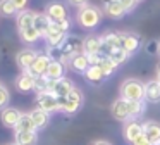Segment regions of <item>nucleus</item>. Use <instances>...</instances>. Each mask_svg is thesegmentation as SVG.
Masks as SVG:
<instances>
[{
  "instance_id": "obj_1",
  "label": "nucleus",
  "mask_w": 160,
  "mask_h": 145,
  "mask_svg": "<svg viewBox=\"0 0 160 145\" xmlns=\"http://www.w3.org/2000/svg\"><path fill=\"white\" fill-rule=\"evenodd\" d=\"M119 93H121V99L124 100H145V83L139 81L136 78H129L124 79L119 88Z\"/></svg>"
},
{
  "instance_id": "obj_2",
  "label": "nucleus",
  "mask_w": 160,
  "mask_h": 145,
  "mask_svg": "<svg viewBox=\"0 0 160 145\" xmlns=\"http://www.w3.org/2000/svg\"><path fill=\"white\" fill-rule=\"evenodd\" d=\"M100 19H102V12L95 5H84L78 10V23L86 30L97 28L100 24Z\"/></svg>"
},
{
  "instance_id": "obj_3",
  "label": "nucleus",
  "mask_w": 160,
  "mask_h": 145,
  "mask_svg": "<svg viewBox=\"0 0 160 145\" xmlns=\"http://www.w3.org/2000/svg\"><path fill=\"white\" fill-rule=\"evenodd\" d=\"M57 99H59L60 110L66 112V114L78 112V110L81 109V105H83V92H81L79 88H76V86H74L72 92L67 97H57Z\"/></svg>"
},
{
  "instance_id": "obj_4",
  "label": "nucleus",
  "mask_w": 160,
  "mask_h": 145,
  "mask_svg": "<svg viewBox=\"0 0 160 145\" xmlns=\"http://www.w3.org/2000/svg\"><path fill=\"white\" fill-rule=\"evenodd\" d=\"M45 40L50 45V48H60L64 45V41L67 40V31L59 23H52L48 31L45 33Z\"/></svg>"
},
{
  "instance_id": "obj_5",
  "label": "nucleus",
  "mask_w": 160,
  "mask_h": 145,
  "mask_svg": "<svg viewBox=\"0 0 160 145\" xmlns=\"http://www.w3.org/2000/svg\"><path fill=\"white\" fill-rule=\"evenodd\" d=\"M83 52V40L78 36H67L64 45L60 47V54H62V62H69V59L76 54Z\"/></svg>"
},
{
  "instance_id": "obj_6",
  "label": "nucleus",
  "mask_w": 160,
  "mask_h": 145,
  "mask_svg": "<svg viewBox=\"0 0 160 145\" xmlns=\"http://www.w3.org/2000/svg\"><path fill=\"white\" fill-rule=\"evenodd\" d=\"M36 105H38V109L45 110V112H48V114L60 110V107H59V99H57V97L53 95L52 92L38 93V97H36Z\"/></svg>"
},
{
  "instance_id": "obj_7",
  "label": "nucleus",
  "mask_w": 160,
  "mask_h": 145,
  "mask_svg": "<svg viewBox=\"0 0 160 145\" xmlns=\"http://www.w3.org/2000/svg\"><path fill=\"white\" fill-rule=\"evenodd\" d=\"M52 62V57L48 54H38L35 59V62L31 64V67L28 69L29 74H33L35 78H40V76H45L47 71H48V66Z\"/></svg>"
},
{
  "instance_id": "obj_8",
  "label": "nucleus",
  "mask_w": 160,
  "mask_h": 145,
  "mask_svg": "<svg viewBox=\"0 0 160 145\" xmlns=\"http://www.w3.org/2000/svg\"><path fill=\"white\" fill-rule=\"evenodd\" d=\"M74 88V83L67 78H60V79H50V86L48 92H52L55 97H67Z\"/></svg>"
},
{
  "instance_id": "obj_9",
  "label": "nucleus",
  "mask_w": 160,
  "mask_h": 145,
  "mask_svg": "<svg viewBox=\"0 0 160 145\" xmlns=\"http://www.w3.org/2000/svg\"><path fill=\"white\" fill-rule=\"evenodd\" d=\"M119 35H121V48H124L129 55L134 54V52L141 47V38L136 33L124 31V33H119Z\"/></svg>"
},
{
  "instance_id": "obj_10",
  "label": "nucleus",
  "mask_w": 160,
  "mask_h": 145,
  "mask_svg": "<svg viewBox=\"0 0 160 145\" xmlns=\"http://www.w3.org/2000/svg\"><path fill=\"white\" fill-rule=\"evenodd\" d=\"M110 112L117 121H124L126 123V121L131 119V116H129V102L124 99H121V97H119L117 100H114V104H112V107H110Z\"/></svg>"
},
{
  "instance_id": "obj_11",
  "label": "nucleus",
  "mask_w": 160,
  "mask_h": 145,
  "mask_svg": "<svg viewBox=\"0 0 160 145\" xmlns=\"http://www.w3.org/2000/svg\"><path fill=\"white\" fill-rule=\"evenodd\" d=\"M45 14L50 17L52 23H60V21H66L67 19V9L64 3L60 2H52L47 5L45 9Z\"/></svg>"
},
{
  "instance_id": "obj_12",
  "label": "nucleus",
  "mask_w": 160,
  "mask_h": 145,
  "mask_svg": "<svg viewBox=\"0 0 160 145\" xmlns=\"http://www.w3.org/2000/svg\"><path fill=\"white\" fill-rule=\"evenodd\" d=\"M115 48H121V35L114 33V31H108V33H105L102 36V54L108 55Z\"/></svg>"
},
{
  "instance_id": "obj_13",
  "label": "nucleus",
  "mask_w": 160,
  "mask_h": 145,
  "mask_svg": "<svg viewBox=\"0 0 160 145\" xmlns=\"http://www.w3.org/2000/svg\"><path fill=\"white\" fill-rule=\"evenodd\" d=\"M103 10L112 19H122L126 16V9L119 0H103Z\"/></svg>"
},
{
  "instance_id": "obj_14",
  "label": "nucleus",
  "mask_w": 160,
  "mask_h": 145,
  "mask_svg": "<svg viewBox=\"0 0 160 145\" xmlns=\"http://www.w3.org/2000/svg\"><path fill=\"white\" fill-rule=\"evenodd\" d=\"M122 131H124L126 140H128L129 143H132L139 135H143V124H139L136 119H129V121L124 123V130Z\"/></svg>"
},
{
  "instance_id": "obj_15",
  "label": "nucleus",
  "mask_w": 160,
  "mask_h": 145,
  "mask_svg": "<svg viewBox=\"0 0 160 145\" xmlns=\"http://www.w3.org/2000/svg\"><path fill=\"white\" fill-rule=\"evenodd\" d=\"M67 64H69V67L72 69L74 72H81V74H84V72L88 71V67H90V61H88V55L84 54V52L72 55Z\"/></svg>"
},
{
  "instance_id": "obj_16",
  "label": "nucleus",
  "mask_w": 160,
  "mask_h": 145,
  "mask_svg": "<svg viewBox=\"0 0 160 145\" xmlns=\"http://www.w3.org/2000/svg\"><path fill=\"white\" fill-rule=\"evenodd\" d=\"M145 100L152 104L160 102V81L158 79H150L145 83Z\"/></svg>"
},
{
  "instance_id": "obj_17",
  "label": "nucleus",
  "mask_w": 160,
  "mask_h": 145,
  "mask_svg": "<svg viewBox=\"0 0 160 145\" xmlns=\"http://www.w3.org/2000/svg\"><path fill=\"white\" fill-rule=\"evenodd\" d=\"M36 55L38 54H36L33 48H24V50H21L18 55H16V62H18V66L22 69V71H28V69L31 67V64L35 62Z\"/></svg>"
},
{
  "instance_id": "obj_18",
  "label": "nucleus",
  "mask_w": 160,
  "mask_h": 145,
  "mask_svg": "<svg viewBox=\"0 0 160 145\" xmlns=\"http://www.w3.org/2000/svg\"><path fill=\"white\" fill-rule=\"evenodd\" d=\"M21 116H22V114L19 112L16 107H5V109L2 110V116H0V119H2L4 126H7V128H16V124L19 123Z\"/></svg>"
},
{
  "instance_id": "obj_19",
  "label": "nucleus",
  "mask_w": 160,
  "mask_h": 145,
  "mask_svg": "<svg viewBox=\"0 0 160 145\" xmlns=\"http://www.w3.org/2000/svg\"><path fill=\"white\" fill-rule=\"evenodd\" d=\"M35 81H36L35 76L29 74L28 71H22L16 79V88L19 92H31V90H35Z\"/></svg>"
},
{
  "instance_id": "obj_20",
  "label": "nucleus",
  "mask_w": 160,
  "mask_h": 145,
  "mask_svg": "<svg viewBox=\"0 0 160 145\" xmlns=\"http://www.w3.org/2000/svg\"><path fill=\"white\" fill-rule=\"evenodd\" d=\"M83 52L86 55L102 54V36H86L83 40Z\"/></svg>"
},
{
  "instance_id": "obj_21",
  "label": "nucleus",
  "mask_w": 160,
  "mask_h": 145,
  "mask_svg": "<svg viewBox=\"0 0 160 145\" xmlns=\"http://www.w3.org/2000/svg\"><path fill=\"white\" fill-rule=\"evenodd\" d=\"M143 133L148 137V140L153 145L158 143L160 142V123H157V121H146V123H143Z\"/></svg>"
},
{
  "instance_id": "obj_22",
  "label": "nucleus",
  "mask_w": 160,
  "mask_h": 145,
  "mask_svg": "<svg viewBox=\"0 0 160 145\" xmlns=\"http://www.w3.org/2000/svg\"><path fill=\"white\" fill-rule=\"evenodd\" d=\"M29 116H31L33 123H35L36 131H38V130H43V128L48 124V121H50V114L45 112V110H42V109H38V107H36L33 112H29Z\"/></svg>"
},
{
  "instance_id": "obj_23",
  "label": "nucleus",
  "mask_w": 160,
  "mask_h": 145,
  "mask_svg": "<svg viewBox=\"0 0 160 145\" xmlns=\"http://www.w3.org/2000/svg\"><path fill=\"white\" fill-rule=\"evenodd\" d=\"M35 16L36 12H33V10H21V12L18 14V30H26V28H31L33 24H35Z\"/></svg>"
},
{
  "instance_id": "obj_24",
  "label": "nucleus",
  "mask_w": 160,
  "mask_h": 145,
  "mask_svg": "<svg viewBox=\"0 0 160 145\" xmlns=\"http://www.w3.org/2000/svg\"><path fill=\"white\" fill-rule=\"evenodd\" d=\"M45 76H47L48 79H53V81H55V79L64 78V62H62V61H52Z\"/></svg>"
},
{
  "instance_id": "obj_25",
  "label": "nucleus",
  "mask_w": 160,
  "mask_h": 145,
  "mask_svg": "<svg viewBox=\"0 0 160 145\" xmlns=\"http://www.w3.org/2000/svg\"><path fill=\"white\" fill-rule=\"evenodd\" d=\"M50 24H52V21H50V17L47 16L45 12H36V16H35V24L33 26L36 28V30L40 31V35L42 36H45V33L48 31V28H50Z\"/></svg>"
},
{
  "instance_id": "obj_26",
  "label": "nucleus",
  "mask_w": 160,
  "mask_h": 145,
  "mask_svg": "<svg viewBox=\"0 0 160 145\" xmlns=\"http://www.w3.org/2000/svg\"><path fill=\"white\" fill-rule=\"evenodd\" d=\"M84 76H86V79L90 83H93V85L102 83L105 79V74L102 72V69L98 67V66H90V67H88V71L84 72Z\"/></svg>"
},
{
  "instance_id": "obj_27",
  "label": "nucleus",
  "mask_w": 160,
  "mask_h": 145,
  "mask_svg": "<svg viewBox=\"0 0 160 145\" xmlns=\"http://www.w3.org/2000/svg\"><path fill=\"white\" fill-rule=\"evenodd\" d=\"M36 131H21L16 133V143L19 145H35L36 143Z\"/></svg>"
},
{
  "instance_id": "obj_28",
  "label": "nucleus",
  "mask_w": 160,
  "mask_h": 145,
  "mask_svg": "<svg viewBox=\"0 0 160 145\" xmlns=\"http://www.w3.org/2000/svg\"><path fill=\"white\" fill-rule=\"evenodd\" d=\"M21 131H36L35 123H33L29 114H22L19 123L16 124V133H21Z\"/></svg>"
},
{
  "instance_id": "obj_29",
  "label": "nucleus",
  "mask_w": 160,
  "mask_h": 145,
  "mask_svg": "<svg viewBox=\"0 0 160 145\" xmlns=\"http://www.w3.org/2000/svg\"><path fill=\"white\" fill-rule=\"evenodd\" d=\"M19 36H21V40L26 41V43H35L38 38H42V35H40V31L36 30L35 26H31V28H26V30L19 31Z\"/></svg>"
},
{
  "instance_id": "obj_30",
  "label": "nucleus",
  "mask_w": 160,
  "mask_h": 145,
  "mask_svg": "<svg viewBox=\"0 0 160 145\" xmlns=\"http://www.w3.org/2000/svg\"><path fill=\"white\" fill-rule=\"evenodd\" d=\"M143 112H145V100H132V102H129V116H131V119H138Z\"/></svg>"
},
{
  "instance_id": "obj_31",
  "label": "nucleus",
  "mask_w": 160,
  "mask_h": 145,
  "mask_svg": "<svg viewBox=\"0 0 160 145\" xmlns=\"http://www.w3.org/2000/svg\"><path fill=\"white\" fill-rule=\"evenodd\" d=\"M98 67L102 69V72H103V74H105V78H107V76H110L112 72H114L115 69H117V64H115V62L112 61L110 57H108V55H105V57L100 61Z\"/></svg>"
},
{
  "instance_id": "obj_32",
  "label": "nucleus",
  "mask_w": 160,
  "mask_h": 145,
  "mask_svg": "<svg viewBox=\"0 0 160 145\" xmlns=\"http://www.w3.org/2000/svg\"><path fill=\"white\" fill-rule=\"evenodd\" d=\"M18 12V7L12 0H0V14L5 17H11Z\"/></svg>"
},
{
  "instance_id": "obj_33",
  "label": "nucleus",
  "mask_w": 160,
  "mask_h": 145,
  "mask_svg": "<svg viewBox=\"0 0 160 145\" xmlns=\"http://www.w3.org/2000/svg\"><path fill=\"white\" fill-rule=\"evenodd\" d=\"M108 57L112 59V61L115 62V64H122V62H126L128 61V57H129V54L124 50V48H115V50H112L110 54H108Z\"/></svg>"
},
{
  "instance_id": "obj_34",
  "label": "nucleus",
  "mask_w": 160,
  "mask_h": 145,
  "mask_svg": "<svg viewBox=\"0 0 160 145\" xmlns=\"http://www.w3.org/2000/svg\"><path fill=\"white\" fill-rule=\"evenodd\" d=\"M9 104V92L5 86L0 85V109H5Z\"/></svg>"
},
{
  "instance_id": "obj_35",
  "label": "nucleus",
  "mask_w": 160,
  "mask_h": 145,
  "mask_svg": "<svg viewBox=\"0 0 160 145\" xmlns=\"http://www.w3.org/2000/svg\"><path fill=\"white\" fill-rule=\"evenodd\" d=\"M119 2L124 5V9H126V12H131V10H134L136 9V5H138V0H119Z\"/></svg>"
},
{
  "instance_id": "obj_36",
  "label": "nucleus",
  "mask_w": 160,
  "mask_h": 145,
  "mask_svg": "<svg viewBox=\"0 0 160 145\" xmlns=\"http://www.w3.org/2000/svg\"><path fill=\"white\" fill-rule=\"evenodd\" d=\"M131 145H153V143H152V142L148 140V137H146V135L143 133V135H139V137L136 138V140L132 142Z\"/></svg>"
},
{
  "instance_id": "obj_37",
  "label": "nucleus",
  "mask_w": 160,
  "mask_h": 145,
  "mask_svg": "<svg viewBox=\"0 0 160 145\" xmlns=\"http://www.w3.org/2000/svg\"><path fill=\"white\" fill-rule=\"evenodd\" d=\"M146 52H148L150 55L158 54V41H148V43H146Z\"/></svg>"
},
{
  "instance_id": "obj_38",
  "label": "nucleus",
  "mask_w": 160,
  "mask_h": 145,
  "mask_svg": "<svg viewBox=\"0 0 160 145\" xmlns=\"http://www.w3.org/2000/svg\"><path fill=\"white\" fill-rule=\"evenodd\" d=\"M67 2L71 3V5H74V7H84V5H88V0H67Z\"/></svg>"
},
{
  "instance_id": "obj_39",
  "label": "nucleus",
  "mask_w": 160,
  "mask_h": 145,
  "mask_svg": "<svg viewBox=\"0 0 160 145\" xmlns=\"http://www.w3.org/2000/svg\"><path fill=\"white\" fill-rule=\"evenodd\" d=\"M12 2L16 3V7H18V10L21 12V10H24L26 3H28V0H12Z\"/></svg>"
},
{
  "instance_id": "obj_40",
  "label": "nucleus",
  "mask_w": 160,
  "mask_h": 145,
  "mask_svg": "<svg viewBox=\"0 0 160 145\" xmlns=\"http://www.w3.org/2000/svg\"><path fill=\"white\" fill-rule=\"evenodd\" d=\"M91 145H112L110 142H107V140H97L95 143H91Z\"/></svg>"
},
{
  "instance_id": "obj_41",
  "label": "nucleus",
  "mask_w": 160,
  "mask_h": 145,
  "mask_svg": "<svg viewBox=\"0 0 160 145\" xmlns=\"http://www.w3.org/2000/svg\"><path fill=\"white\" fill-rule=\"evenodd\" d=\"M157 79L160 81V64H158V67H157Z\"/></svg>"
},
{
  "instance_id": "obj_42",
  "label": "nucleus",
  "mask_w": 160,
  "mask_h": 145,
  "mask_svg": "<svg viewBox=\"0 0 160 145\" xmlns=\"http://www.w3.org/2000/svg\"><path fill=\"white\" fill-rule=\"evenodd\" d=\"M158 55H160V41H158Z\"/></svg>"
},
{
  "instance_id": "obj_43",
  "label": "nucleus",
  "mask_w": 160,
  "mask_h": 145,
  "mask_svg": "<svg viewBox=\"0 0 160 145\" xmlns=\"http://www.w3.org/2000/svg\"><path fill=\"white\" fill-rule=\"evenodd\" d=\"M155 145H160V142H158V143H155Z\"/></svg>"
},
{
  "instance_id": "obj_44",
  "label": "nucleus",
  "mask_w": 160,
  "mask_h": 145,
  "mask_svg": "<svg viewBox=\"0 0 160 145\" xmlns=\"http://www.w3.org/2000/svg\"><path fill=\"white\" fill-rule=\"evenodd\" d=\"M14 145H19V143H14Z\"/></svg>"
},
{
  "instance_id": "obj_45",
  "label": "nucleus",
  "mask_w": 160,
  "mask_h": 145,
  "mask_svg": "<svg viewBox=\"0 0 160 145\" xmlns=\"http://www.w3.org/2000/svg\"><path fill=\"white\" fill-rule=\"evenodd\" d=\"M138 2H141V0H138Z\"/></svg>"
}]
</instances>
